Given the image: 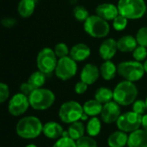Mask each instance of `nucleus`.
I'll return each mask as SVG.
<instances>
[{
    "instance_id": "obj_31",
    "label": "nucleus",
    "mask_w": 147,
    "mask_h": 147,
    "mask_svg": "<svg viewBox=\"0 0 147 147\" xmlns=\"http://www.w3.org/2000/svg\"><path fill=\"white\" fill-rule=\"evenodd\" d=\"M133 57L134 60L139 62L146 60L147 58V48L143 46L138 45V47L133 52Z\"/></svg>"
},
{
    "instance_id": "obj_6",
    "label": "nucleus",
    "mask_w": 147,
    "mask_h": 147,
    "mask_svg": "<svg viewBox=\"0 0 147 147\" xmlns=\"http://www.w3.org/2000/svg\"><path fill=\"white\" fill-rule=\"evenodd\" d=\"M117 72L120 76L124 78L125 80L134 83L140 80L146 71L144 65L141 62L129 60L121 62L117 66Z\"/></svg>"
},
{
    "instance_id": "obj_29",
    "label": "nucleus",
    "mask_w": 147,
    "mask_h": 147,
    "mask_svg": "<svg viewBox=\"0 0 147 147\" xmlns=\"http://www.w3.org/2000/svg\"><path fill=\"white\" fill-rule=\"evenodd\" d=\"M127 24H128V19L121 15H118L112 21V26L114 29L116 31H123L127 27Z\"/></svg>"
},
{
    "instance_id": "obj_17",
    "label": "nucleus",
    "mask_w": 147,
    "mask_h": 147,
    "mask_svg": "<svg viewBox=\"0 0 147 147\" xmlns=\"http://www.w3.org/2000/svg\"><path fill=\"white\" fill-rule=\"evenodd\" d=\"M42 134L48 139L59 140L63 136L64 129L59 123L55 121H49L43 126Z\"/></svg>"
},
{
    "instance_id": "obj_4",
    "label": "nucleus",
    "mask_w": 147,
    "mask_h": 147,
    "mask_svg": "<svg viewBox=\"0 0 147 147\" xmlns=\"http://www.w3.org/2000/svg\"><path fill=\"white\" fill-rule=\"evenodd\" d=\"M84 29L90 36L101 39L108 36L110 32V25L106 20L92 15L84 22Z\"/></svg>"
},
{
    "instance_id": "obj_27",
    "label": "nucleus",
    "mask_w": 147,
    "mask_h": 147,
    "mask_svg": "<svg viewBox=\"0 0 147 147\" xmlns=\"http://www.w3.org/2000/svg\"><path fill=\"white\" fill-rule=\"evenodd\" d=\"M28 82L34 88V89H40L42 88V86L44 85L45 82H46V74H44L43 72L37 71L33 72Z\"/></svg>"
},
{
    "instance_id": "obj_19",
    "label": "nucleus",
    "mask_w": 147,
    "mask_h": 147,
    "mask_svg": "<svg viewBox=\"0 0 147 147\" xmlns=\"http://www.w3.org/2000/svg\"><path fill=\"white\" fill-rule=\"evenodd\" d=\"M138 41L136 37L133 35H123L117 40V47L120 52L122 53H131L138 47Z\"/></svg>"
},
{
    "instance_id": "obj_41",
    "label": "nucleus",
    "mask_w": 147,
    "mask_h": 147,
    "mask_svg": "<svg viewBox=\"0 0 147 147\" xmlns=\"http://www.w3.org/2000/svg\"><path fill=\"white\" fill-rule=\"evenodd\" d=\"M88 118H89V115H86V114L84 112V114H83V115H82V117H81V119H80V120H82V121H87V120H88Z\"/></svg>"
},
{
    "instance_id": "obj_38",
    "label": "nucleus",
    "mask_w": 147,
    "mask_h": 147,
    "mask_svg": "<svg viewBox=\"0 0 147 147\" xmlns=\"http://www.w3.org/2000/svg\"><path fill=\"white\" fill-rule=\"evenodd\" d=\"M74 90H75V92H76L77 94L82 95V94L85 93L86 90H88V84H85V83L83 82V81H80V82H78V83L76 84Z\"/></svg>"
},
{
    "instance_id": "obj_36",
    "label": "nucleus",
    "mask_w": 147,
    "mask_h": 147,
    "mask_svg": "<svg viewBox=\"0 0 147 147\" xmlns=\"http://www.w3.org/2000/svg\"><path fill=\"white\" fill-rule=\"evenodd\" d=\"M9 96V89L8 85L4 83L0 84V102L3 103L7 101Z\"/></svg>"
},
{
    "instance_id": "obj_45",
    "label": "nucleus",
    "mask_w": 147,
    "mask_h": 147,
    "mask_svg": "<svg viewBox=\"0 0 147 147\" xmlns=\"http://www.w3.org/2000/svg\"><path fill=\"white\" fill-rule=\"evenodd\" d=\"M146 108H147V97H146Z\"/></svg>"
},
{
    "instance_id": "obj_40",
    "label": "nucleus",
    "mask_w": 147,
    "mask_h": 147,
    "mask_svg": "<svg viewBox=\"0 0 147 147\" xmlns=\"http://www.w3.org/2000/svg\"><path fill=\"white\" fill-rule=\"evenodd\" d=\"M141 127H143L144 130H146L147 132V114L144 115L142 116V123H141Z\"/></svg>"
},
{
    "instance_id": "obj_2",
    "label": "nucleus",
    "mask_w": 147,
    "mask_h": 147,
    "mask_svg": "<svg viewBox=\"0 0 147 147\" xmlns=\"http://www.w3.org/2000/svg\"><path fill=\"white\" fill-rule=\"evenodd\" d=\"M43 124L35 116L22 118L16 124V131L19 137L26 140L35 139L42 133Z\"/></svg>"
},
{
    "instance_id": "obj_14",
    "label": "nucleus",
    "mask_w": 147,
    "mask_h": 147,
    "mask_svg": "<svg viewBox=\"0 0 147 147\" xmlns=\"http://www.w3.org/2000/svg\"><path fill=\"white\" fill-rule=\"evenodd\" d=\"M96 15L107 22L113 21L118 15H120L117 5L110 3H103L96 6Z\"/></svg>"
},
{
    "instance_id": "obj_11",
    "label": "nucleus",
    "mask_w": 147,
    "mask_h": 147,
    "mask_svg": "<svg viewBox=\"0 0 147 147\" xmlns=\"http://www.w3.org/2000/svg\"><path fill=\"white\" fill-rule=\"evenodd\" d=\"M30 106L28 97L19 92L14 95L9 102L8 110L13 116H20L23 115Z\"/></svg>"
},
{
    "instance_id": "obj_25",
    "label": "nucleus",
    "mask_w": 147,
    "mask_h": 147,
    "mask_svg": "<svg viewBox=\"0 0 147 147\" xmlns=\"http://www.w3.org/2000/svg\"><path fill=\"white\" fill-rule=\"evenodd\" d=\"M95 99L102 104H106L114 100V91L106 87H100L95 92Z\"/></svg>"
},
{
    "instance_id": "obj_22",
    "label": "nucleus",
    "mask_w": 147,
    "mask_h": 147,
    "mask_svg": "<svg viewBox=\"0 0 147 147\" xmlns=\"http://www.w3.org/2000/svg\"><path fill=\"white\" fill-rule=\"evenodd\" d=\"M100 73L103 79L107 81L112 80L117 73V66L111 60H106L100 67Z\"/></svg>"
},
{
    "instance_id": "obj_33",
    "label": "nucleus",
    "mask_w": 147,
    "mask_h": 147,
    "mask_svg": "<svg viewBox=\"0 0 147 147\" xmlns=\"http://www.w3.org/2000/svg\"><path fill=\"white\" fill-rule=\"evenodd\" d=\"M135 37L140 46H143L147 48V26L140 28L138 30Z\"/></svg>"
},
{
    "instance_id": "obj_47",
    "label": "nucleus",
    "mask_w": 147,
    "mask_h": 147,
    "mask_svg": "<svg viewBox=\"0 0 147 147\" xmlns=\"http://www.w3.org/2000/svg\"><path fill=\"white\" fill-rule=\"evenodd\" d=\"M35 1H37V0H35Z\"/></svg>"
},
{
    "instance_id": "obj_3",
    "label": "nucleus",
    "mask_w": 147,
    "mask_h": 147,
    "mask_svg": "<svg viewBox=\"0 0 147 147\" xmlns=\"http://www.w3.org/2000/svg\"><path fill=\"white\" fill-rule=\"evenodd\" d=\"M117 8L120 15L128 20H138L146 14L147 6L145 0H119Z\"/></svg>"
},
{
    "instance_id": "obj_32",
    "label": "nucleus",
    "mask_w": 147,
    "mask_h": 147,
    "mask_svg": "<svg viewBox=\"0 0 147 147\" xmlns=\"http://www.w3.org/2000/svg\"><path fill=\"white\" fill-rule=\"evenodd\" d=\"M77 147H97L96 141L90 136H83L76 141Z\"/></svg>"
},
{
    "instance_id": "obj_21",
    "label": "nucleus",
    "mask_w": 147,
    "mask_h": 147,
    "mask_svg": "<svg viewBox=\"0 0 147 147\" xmlns=\"http://www.w3.org/2000/svg\"><path fill=\"white\" fill-rule=\"evenodd\" d=\"M35 9V0H20L17 6V12L23 18L30 17Z\"/></svg>"
},
{
    "instance_id": "obj_35",
    "label": "nucleus",
    "mask_w": 147,
    "mask_h": 147,
    "mask_svg": "<svg viewBox=\"0 0 147 147\" xmlns=\"http://www.w3.org/2000/svg\"><path fill=\"white\" fill-rule=\"evenodd\" d=\"M147 110L146 104V101L143 100H136L134 103H133V111L135 112L138 115H146V111Z\"/></svg>"
},
{
    "instance_id": "obj_5",
    "label": "nucleus",
    "mask_w": 147,
    "mask_h": 147,
    "mask_svg": "<svg viewBox=\"0 0 147 147\" xmlns=\"http://www.w3.org/2000/svg\"><path fill=\"white\" fill-rule=\"evenodd\" d=\"M29 104L34 110H46L53 106L55 102V95L48 89H35L28 96Z\"/></svg>"
},
{
    "instance_id": "obj_30",
    "label": "nucleus",
    "mask_w": 147,
    "mask_h": 147,
    "mask_svg": "<svg viewBox=\"0 0 147 147\" xmlns=\"http://www.w3.org/2000/svg\"><path fill=\"white\" fill-rule=\"evenodd\" d=\"M54 53L59 59L65 58L70 55V50L68 46L64 42H59L54 47Z\"/></svg>"
},
{
    "instance_id": "obj_37",
    "label": "nucleus",
    "mask_w": 147,
    "mask_h": 147,
    "mask_svg": "<svg viewBox=\"0 0 147 147\" xmlns=\"http://www.w3.org/2000/svg\"><path fill=\"white\" fill-rule=\"evenodd\" d=\"M20 92L22 93L23 95L27 96L28 97L30 96V94L35 90L28 82H26V83H22L21 85H20Z\"/></svg>"
},
{
    "instance_id": "obj_43",
    "label": "nucleus",
    "mask_w": 147,
    "mask_h": 147,
    "mask_svg": "<svg viewBox=\"0 0 147 147\" xmlns=\"http://www.w3.org/2000/svg\"><path fill=\"white\" fill-rule=\"evenodd\" d=\"M68 1L71 4H76L78 2V0H68Z\"/></svg>"
},
{
    "instance_id": "obj_34",
    "label": "nucleus",
    "mask_w": 147,
    "mask_h": 147,
    "mask_svg": "<svg viewBox=\"0 0 147 147\" xmlns=\"http://www.w3.org/2000/svg\"><path fill=\"white\" fill-rule=\"evenodd\" d=\"M53 147H77V144L70 137H61L54 143Z\"/></svg>"
},
{
    "instance_id": "obj_1",
    "label": "nucleus",
    "mask_w": 147,
    "mask_h": 147,
    "mask_svg": "<svg viewBox=\"0 0 147 147\" xmlns=\"http://www.w3.org/2000/svg\"><path fill=\"white\" fill-rule=\"evenodd\" d=\"M114 101L121 106H128L133 104L139 94V90L134 83L124 80L120 82L115 88Z\"/></svg>"
},
{
    "instance_id": "obj_13",
    "label": "nucleus",
    "mask_w": 147,
    "mask_h": 147,
    "mask_svg": "<svg viewBox=\"0 0 147 147\" xmlns=\"http://www.w3.org/2000/svg\"><path fill=\"white\" fill-rule=\"evenodd\" d=\"M117 50V40H115L114 38H108L100 45L99 55L105 61L111 60L116 54Z\"/></svg>"
},
{
    "instance_id": "obj_9",
    "label": "nucleus",
    "mask_w": 147,
    "mask_h": 147,
    "mask_svg": "<svg viewBox=\"0 0 147 147\" xmlns=\"http://www.w3.org/2000/svg\"><path fill=\"white\" fill-rule=\"evenodd\" d=\"M78 71L77 62L70 56L59 59L58 64L55 69L56 77L62 80L66 81L72 78Z\"/></svg>"
},
{
    "instance_id": "obj_39",
    "label": "nucleus",
    "mask_w": 147,
    "mask_h": 147,
    "mask_svg": "<svg viewBox=\"0 0 147 147\" xmlns=\"http://www.w3.org/2000/svg\"><path fill=\"white\" fill-rule=\"evenodd\" d=\"M16 19L15 18H12V17H5V18H3L2 21H1V23L2 25L6 28H13L16 24Z\"/></svg>"
},
{
    "instance_id": "obj_26",
    "label": "nucleus",
    "mask_w": 147,
    "mask_h": 147,
    "mask_svg": "<svg viewBox=\"0 0 147 147\" xmlns=\"http://www.w3.org/2000/svg\"><path fill=\"white\" fill-rule=\"evenodd\" d=\"M101 128H102L101 121L97 117H92L87 123L86 132L89 136L96 137L100 134Z\"/></svg>"
},
{
    "instance_id": "obj_20",
    "label": "nucleus",
    "mask_w": 147,
    "mask_h": 147,
    "mask_svg": "<svg viewBox=\"0 0 147 147\" xmlns=\"http://www.w3.org/2000/svg\"><path fill=\"white\" fill-rule=\"evenodd\" d=\"M128 135L121 130L114 132L108 138V146L109 147H125L127 145Z\"/></svg>"
},
{
    "instance_id": "obj_8",
    "label": "nucleus",
    "mask_w": 147,
    "mask_h": 147,
    "mask_svg": "<svg viewBox=\"0 0 147 147\" xmlns=\"http://www.w3.org/2000/svg\"><path fill=\"white\" fill-rule=\"evenodd\" d=\"M58 57L56 56L54 50L50 47H44L41 49L36 58V64L38 71L43 72L46 75L51 74L55 71Z\"/></svg>"
},
{
    "instance_id": "obj_46",
    "label": "nucleus",
    "mask_w": 147,
    "mask_h": 147,
    "mask_svg": "<svg viewBox=\"0 0 147 147\" xmlns=\"http://www.w3.org/2000/svg\"><path fill=\"white\" fill-rule=\"evenodd\" d=\"M146 14H147V10H146Z\"/></svg>"
},
{
    "instance_id": "obj_7",
    "label": "nucleus",
    "mask_w": 147,
    "mask_h": 147,
    "mask_svg": "<svg viewBox=\"0 0 147 147\" xmlns=\"http://www.w3.org/2000/svg\"><path fill=\"white\" fill-rule=\"evenodd\" d=\"M84 114L83 106L76 101L64 102L59 110V117L65 124H71L78 121Z\"/></svg>"
},
{
    "instance_id": "obj_28",
    "label": "nucleus",
    "mask_w": 147,
    "mask_h": 147,
    "mask_svg": "<svg viewBox=\"0 0 147 147\" xmlns=\"http://www.w3.org/2000/svg\"><path fill=\"white\" fill-rule=\"evenodd\" d=\"M72 14L74 18L80 22H84L90 16L88 9L83 5H76L73 8Z\"/></svg>"
},
{
    "instance_id": "obj_24",
    "label": "nucleus",
    "mask_w": 147,
    "mask_h": 147,
    "mask_svg": "<svg viewBox=\"0 0 147 147\" xmlns=\"http://www.w3.org/2000/svg\"><path fill=\"white\" fill-rule=\"evenodd\" d=\"M68 135L71 139L73 140L77 141L83 136H84V132H85V127L84 126L82 121H76L73 122L68 127Z\"/></svg>"
},
{
    "instance_id": "obj_23",
    "label": "nucleus",
    "mask_w": 147,
    "mask_h": 147,
    "mask_svg": "<svg viewBox=\"0 0 147 147\" xmlns=\"http://www.w3.org/2000/svg\"><path fill=\"white\" fill-rule=\"evenodd\" d=\"M102 108L103 105L98 101H96V99H92L85 102L83 106L84 112L89 116H92V117H96V115H101Z\"/></svg>"
},
{
    "instance_id": "obj_18",
    "label": "nucleus",
    "mask_w": 147,
    "mask_h": 147,
    "mask_svg": "<svg viewBox=\"0 0 147 147\" xmlns=\"http://www.w3.org/2000/svg\"><path fill=\"white\" fill-rule=\"evenodd\" d=\"M128 147H147V132L138 129L130 134L127 141Z\"/></svg>"
},
{
    "instance_id": "obj_10",
    "label": "nucleus",
    "mask_w": 147,
    "mask_h": 147,
    "mask_svg": "<svg viewBox=\"0 0 147 147\" xmlns=\"http://www.w3.org/2000/svg\"><path fill=\"white\" fill-rule=\"evenodd\" d=\"M142 116L140 115L136 114L134 111L127 112L122 114L118 121H116V125L119 130L125 133H133L141 127L142 123Z\"/></svg>"
},
{
    "instance_id": "obj_44",
    "label": "nucleus",
    "mask_w": 147,
    "mask_h": 147,
    "mask_svg": "<svg viewBox=\"0 0 147 147\" xmlns=\"http://www.w3.org/2000/svg\"><path fill=\"white\" fill-rule=\"evenodd\" d=\"M25 147H37L34 144H29V145H27Z\"/></svg>"
},
{
    "instance_id": "obj_15",
    "label": "nucleus",
    "mask_w": 147,
    "mask_h": 147,
    "mask_svg": "<svg viewBox=\"0 0 147 147\" xmlns=\"http://www.w3.org/2000/svg\"><path fill=\"white\" fill-rule=\"evenodd\" d=\"M101 75L100 69L94 64H87L84 66L80 73L81 81L84 82L88 85L93 84L96 83Z\"/></svg>"
},
{
    "instance_id": "obj_16",
    "label": "nucleus",
    "mask_w": 147,
    "mask_h": 147,
    "mask_svg": "<svg viewBox=\"0 0 147 147\" xmlns=\"http://www.w3.org/2000/svg\"><path fill=\"white\" fill-rule=\"evenodd\" d=\"M91 51L88 45L84 43H77L70 49V57L76 62H82L90 56Z\"/></svg>"
},
{
    "instance_id": "obj_42",
    "label": "nucleus",
    "mask_w": 147,
    "mask_h": 147,
    "mask_svg": "<svg viewBox=\"0 0 147 147\" xmlns=\"http://www.w3.org/2000/svg\"><path fill=\"white\" fill-rule=\"evenodd\" d=\"M144 65V69H145V71L147 73V59L145 60V63L143 64Z\"/></svg>"
},
{
    "instance_id": "obj_12",
    "label": "nucleus",
    "mask_w": 147,
    "mask_h": 147,
    "mask_svg": "<svg viewBox=\"0 0 147 147\" xmlns=\"http://www.w3.org/2000/svg\"><path fill=\"white\" fill-rule=\"evenodd\" d=\"M121 115V107L115 101H111L103 105L101 113V118L103 122L107 124L116 122Z\"/></svg>"
}]
</instances>
